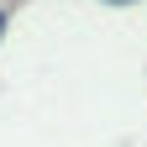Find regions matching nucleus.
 I'll list each match as a JSON object with an SVG mask.
<instances>
[{"label":"nucleus","instance_id":"obj_2","mask_svg":"<svg viewBox=\"0 0 147 147\" xmlns=\"http://www.w3.org/2000/svg\"><path fill=\"white\" fill-rule=\"evenodd\" d=\"M0 26H5V16H0Z\"/></svg>","mask_w":147,"mask_h":147},{"label":"nucleus","instance_id":"obj_1","mask_svg":"<svg viewBox=\"0 0 147 147\" xmlns=\"http://www.w3.org/2000/svg\"><path fill=\"white\" fill-rule=\"evenodd\" d=\"M110 5H131V0H110Z\"/></svg>","mask_w":147,"mask_h":147}]
</instances>
